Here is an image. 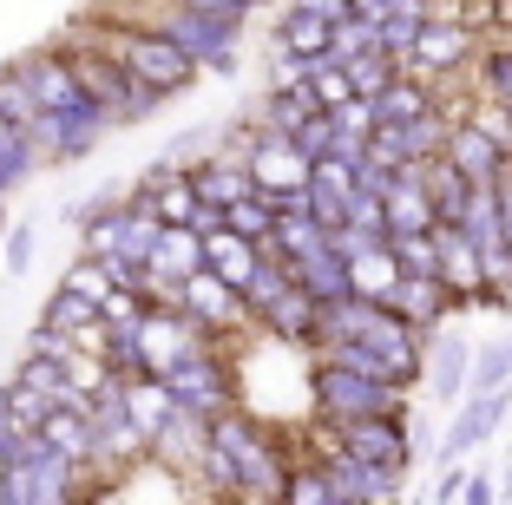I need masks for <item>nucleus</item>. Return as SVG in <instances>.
Segmentation results:
<instances>
[{
    "label": "nucleus",
    "mask_w": 512,
    "mask_h": 505,
    "mask_svg": "<svg viewBox=\"0 0 512 505\" xmlns=\"http://www.w3.org/2000/svg\"><path fill=\"white\" fill-rule=\"evenodd\" d=\"M7 66L27 79L33 105H40V125L27 132L33 151H40V164H86L92 151L112 138V119L86 99V86L73 79L60 46H33V53H20V60H7Z\"/></svg>",
    "instance_id": "f257e3e1"
},
{
    "label": "nucleus",
    "mask_w": 512,
    "mask_h": 505,
    "mask_svg": "<svg viewBox=\"0 0 512 505\" xmlns=\"http://www.w3.org/2000/svg\"><path fill=\"white\" fill-rule=\"evenodd\" d=\"M73 33L79 40H92L106 60H119L125 73L138 79V86H151L158 99H178V92H191L197 79H204V66L184 53L171 33H158V27H145V20H112V14H86V20H73Z\"/></svg>",
    "instance_id": "f03ea898"
},
{
    "label": "nucleus",
    "mask_w": 512,
    "mask_h": 505,
    "mask_svg": "<svg viewBox=\"0 0 512 505\" xmlns=\"http://www.w3.org/2000/svg\"><path fill=\"white\" fill-rule=\"evenodd\" d=\"M53 46L66 53V66H73V79L86 86V99L112 119V132H119V125H145V119H158V105H165V99H158L151 86H138V79L125 73L119 60H106V53H99L92 40H79V33L66 27Z\"/></svg>",
    "instance_id": "7ed1b4c3"
},
{
    "label": "nucleus",
    "mask_w": 512,
    "mask_h": 505,
    "mask_svg": "<svg viewBox=\"0 0 512 505\" xmlns=\"http://www.w3.org/2000/svg\"><path fill=\"white\" fill-rule=\"evenodd\" d=\"M362 414H407V387L375 381V374H355V368H335L329 355L309 361V420H362Z\"/></svg>",
    "instance_id": "20e7f679"
},
{
    "label": "nucleus",
    "mask_w": 512,
    "mask_h": 505,
    "mask_svg": "<svg viewBox=\"0 0 512 505\" xmlns=\"http://www.w3.org/2000/svg\"><path fill=\"white\" fill-rule=\"evenodd\" d=\"M473 53H480V33H473L467 20H421L414 46L401 53V73L440 86V79H460V73H467Z\"/></svg>",
    "instance_id": "39448f33"
},
{
    "label": "nucleus",
    "mask_w": 512,
    "mask_h": 505,
    "mask_svg": "<svg viewBox=\"0 0 512 505\" xmlns=\"http://www.w3.org/2000/svg\"><path fill=\"white\" fill-rule=\"evenodd\" d=\"M506 420H512V387L506 381L480 387V394H460V401H453L447 433H440V446H434V460H467V453H480Z\"/></svg>",
    "instance_id": "423d86ee"
},
{
    "label": "nucleus",
    "mask_w": 512,
    "mask_h": 505,
    "mask_svg": "<svg viewBox=\"0 0 512 505\" xmlns=\"http://www.w3.org/2000/svg\"><path fill=\"white\" fill-rule=\"evenodd\" d=\"M211 446V414H191V407H171L158 427H151V440H145V460H151V473H171L184 492H191V466H197V453Z\"/></svg>",
    "instance_id": "0eeeda50"
},
{
    "label": "nucleus",
    "mask_w": 512,
    "mask_h": 505,
    "mask_svg": "<svg viewBox=\"0 0 512 505\" xmlns=\"http://www.w3.org/2000/svg\"><path fill=\"white\" fill-rule=\"evenodd\" d=\"M335 446L355 453V460H375V466H414V414H362V420H342L335 427Z\"/></svg>",
    "instance_id": "6e6552de"
},
{
    "label": "nucleus",
    "mask_w": 512,
    "mask_h": 505,
    "mask_svg": "<svg viewBox=\"0 0 512 505\" xmlns=\"http://www.w3.org/2000/svg\"><path fill=\"white\" fill-rule=\"evenodd\" d=\"M322 473H329V492L335 505H394L407 492V473L401 466H375V460H355V453H322Z\"/></svg>",
    "instance_id": "1a4fd4ad"
},
{
    "label": "nucleus",
    "mask_w": 512,
    "mask_h": 505,
    "mask_svg": "<svg viewBox=\"0 0 512 505\" xmlns=\"http://www.w3.org/2000/svg\"><path fill=\"white\" fill-rule=\"evenodd\" d=\"M178 309L191 315V322H204L211 335H250V309H243V296L224 283V276H211V269H191V276H178Z\"/></svg>",
    "instance_id": "9d476101"
},
{
    "label": "nucleus",
    "mask_w": 512,
    "mask_h": 505,
    "mask_svg": "<svg viewBox=\"0 0 512 505\" xmlns=\"http://www.w3.org/2000/svg\"><path fill=\"white\" fill-rule=\"evenodd\" d=\"M217 335L204 322H191L184 309H145V322H138V348H145V368L165 374L178 355H191V348H211Z\"/></svg>",
    "instance_id": "9b49d317"
},
{
    "label": "nucleus",
    "mask_w": 512,
    "mask_h": 505,
    "mask_svg": "<svg viewBox=\"0 0 512 505\" xmlns=\"http://www.w3.org/2000/svg\"><path fill=\"white\" fill-rule=\"evenodd\" d=\"M256 335L276 342V348H302V355H316V296H309L302 283H289L270 309L256 315Z\"/></svg>",
    "instance_id": "f8f14e48"
},
{
    "label": "nucleus",
    "mask_w": 512,
    "mask_h": 505,
    "mask_svg": "<svg viewBox=\"0 0 512 505\" xmlns=\"http://www.w3.org/2000/svg\"><path fill=\"white\" fill-rule=\"evenodd\" d=\"M467 361H473V342L460 335V328L440 322L434 335H427V361H421V381L434 387V401L453 407L460 394H467Z\"/></svg>",
    "instance_id": "ddd939ff"
},
{
    "label": "nucleus",
    "mask_w": 512,
    "mask_h": 505,
    "mask_svg": "<svg viewBox=\"0 0 512 505\" xmlns=\"http://www.w3.org/2000/svg\"><path fill=\"white\" fill-rule=\"evenodd\" d=\"M381 302H388V309L401 315V322H414L421 335H434V328L453 315V289L440 283V276H394Z\"/></svg>",
    "instance_id": "4468645a"
},
{
    "label": "nucleus",
    "mask_w": 512,
    "mask_h": 505,
    "mask_svg": "<svg viewBox=\"0 0 512 505\" xmlns=\"http://www.w3.org/2000/svg\"><path fill=\"white\" fill-rule=\"evenodd\" d=\"M381 210H388V230H434V197L421 184V158L414 164H394L388 191H381Z\"/></svg>",
    "instance_id": "2eb2a0df"
},
{
    "label": "nucleus",
    "mask_w": 512,
    "mask_h": 505,
    "mask_svg": "<svg viewBox=\"0 0 512 505\" xmlns=\"http://www.w3.org/2000/svg\"><path fill=\"white\" fill-rule=\"evenodd\" d=\"M447 164H453L467 184H493L499 171H506V151H499L473 119H453V125H447Z\"/></svg>",
    "instance_id": "dca6fc26"
},
{
    "label": "nucleus",
    "mask_w": 512,
    "mask_h": 505,
    "mask_svg": "<svg viewBox=\"0 0 512 505\" xmlns=\"http://www.w3.org/2000/svg\"><path fill=\"white\" fill-rule=\"evenodd\" d=\"M309 112H322L316 92H309V79H289V86H270V92H263V99H256L250 112H243V119L263 125V132H296V125L309 119Z\"/></svg>",
    "instance_id": "f3484780"
},
{
    "label": "nucleus",
    "mask_w": 512,
    "mask_h": 505,
    "mask_svg": "<svg viewBox=\"0 0 512 505\" xmlns=\"http://www.w3.org/2000/svg\"><path fill=\"white\" fill-rule=\"evenodd\" d=\"M434 250H440V283L453 289V315H460V296L480 283V256H473V237L460 223H434Z\"/></svg>",
    "instance_id": "a211bd4d"
},
{
    "label": "nucleus",
    "mask_w": 512,
    "mask_h": 505,
    "mask_svg": "<svg viewBox=\"0 0 512 505\" xmlns=\"http://www.w3.org/2000/svg\"><path fill=\"white\" fill-rule=\"evenodd\" d=\"M151 276H191V269H204V237H197L191 223H158V243H151Z\"/></svg>",
    "instance_id": "6ab92c4d"
},
{
    "label": "nucleus",
    "mask_w": 512,
    "mask_h": 505,
    "mask_svg": "<svg viewBox=\"0 0 512 505\" xmlns=\"http://www.w3.org/2000/svg\"><path fill=\"white\" fill-rule=\"evenodd\" d=\"M256 256H263V243H250V237H237V230H211V237H204V269H211V276H224L230 289H243V276H250L256 269Z\"/></svg>",
    "instance_id": "aec40b11"
},
{
    "label": "nucleus",
    "mask_w": 512,
    "mask_h": 505,
    "mask_svg": "<svg viewBox=\"0 0 512 505\" xmlns=\"http://www.w3.org/2000/svg\"><path fill=\"white\" fill-rule=\"evenodd\" d=\"M329 27H335V20L302 14V7H283V14H276V33H270V40L283 46V53H302V60H329Z\"/></svg>",
    "instance_id": "412c9836"
},
{
    "label": "nucleus",
    "mask_w": 512,
    "mask_h": 505,
    "mask_svg": "<svg viewBox=\"0 0 512 505\" xmlns=\"http://www.w3.org/2000/svg\"><path fill=\"white\" fill-rule=\"evenodd\" d=\"M368 105H375V125H407L414 112H427V105H434V86H427V79H414V73H394Z\"/></svg>",
    "instance_id": "4be33fe9"
},
{
    "label": "nucleus",
    "mask_w": 512,
    "mask_h": 505,
    "mask_svg": "<svg viewBox=\"0 0 512 505\" xmlns=\"http://www.w3.org/2000/svg\"><path fill=\"white\" fill-rule=\"evenodd\" d=\"M40 433L60 446L73 466H86V473H92V420H86V407H46Z\"/></svg>",
    "instance_id": "5701e85b"
},
{
    "label": "nucleus",
    "mask_w": 512,
    "mask_h": 505,
    "mask_svg": "<svg viewBox=\"0 0 512 505\" xmlns=\"http://www.w3.org/2000/svg\"><path fill=\"white\" fill-rule=\"evenodd\" d=\"M421 184H427V197H434V217H440V223H460L473 184L447 164V151H440V158H421Z\"/></svg>",
    "instance_id": "b1692460"
},
{
    "label": "nucleus",
    "mask_w": 512,
    "mask_h": 505,
    "mask_svg": "<svg viewBox=\"0 0 512 505\" xmlns=\"http://www.w3.org/2000/svg\"><path fill=\"white\" fill-rule=\"evenodd\" d=\"M289 283H296V276H289V263H283L276 250H263V256H256V269L243 276V289H237V296H243V309H250V322H256L263 309H270V302L283 296Z\"/></svg>",
    "instance_id": "393cba45"
},
{
    "label": "nucleus",
    "mask_w": 512,
    "mask_h": 505,
    "mask_svg": "<svg viewBox=\"0 0 512 505\" xmlns=\"http://www.w3.org/2000/svg\"><path fill=\"white\" fill-rule=\"evenodd\" d=\"M46 164H40V151H33V138L27 132H14V125L0 119V191L14 197L27 178H40Z\"/></svg>",
    "instance_id": "a878e982"
},
{
    "label": "nucleus",
    "mask_w": 512,
    "mask_h": 505,
    "mask_svg": "<svg viewBox=\"0 0 512 505\" xmlns=\"http://www.w3.org/2000/svg\"><path fill=\"white\" fill-rule=\"evenodd\" d=\"M171 407H178V401H171V387L158 381V374H132V381H125V414L138 420V433H145V440H151V427H158Z\"/></svg>",
    "instance_id": "bb28decb"
},
{
    "label": "nucleus",
    "mask_w": 512,
    "mask_h": 505,
    "mask_svg": "<svg viewBox=\"0 0 512 505\" xmlns=\"http://www.w3.org/2000/svg\"><path fill=\"white\" fill-rule=\"evenodd\" d=\"M46 407H53V401H46L40 387H27L20 374H7V381H0V420H7L14 433H33L46 420Z\"/></svg>",
    "instance_id": "cd10ccee"
},
{
    "label": "nucleus",
    "mask_w": 512,
    "mask_h": 505,
    "mask_svg": "<svg viewBox=\"0 0 512 505\" xmlns=\"http://www.w3.org/2000/svg\"><path fill=\"white\" fill-rule=\"evenodd\" d=\"M388 256L401 276H440V250L434 230H388Z\"/></svg>",
    "instance_id": "c85d7f7f"
},
{
    "label": "nucleus",
    "mask_w": 512,
    "mask_h": 505,
    "mask_svg": "<svg viewBox=\"0 0 512 505\" xmlns=\"http://www.w3.org/2000/svg\"><path fill=\"white\" fill-rule=\"evenodd\" d=\"M394 276H401V269H394L388 243H375V250H362V256H348V289H355V296H375L381 302Z\"/></svg>",
    "instance_id": "c756f323"
},
{
    "label": "nucleus",
    "mask_w": 512,
    "mask_h": 505,
    "mask_svg": "<svg viewBox=\"0 0 512 505\" xmlns=\"http://www.w3.org/2000/svg\"><path fill=\"white\" fill-rule=\"evenodd\" d=\"M224 223L237 230V237H250V243H263L276 230V204H270V191H243L237 204H224Z\"/></svg>",
    "instance_id": "7c9ffc66"
},
{
    "label": "nucleus",
    "mask_w": 512,
    "mask_h": 505,
    "mask_svg": "<svg viewBox=\"0 0 512 505\" xmlns=\"http://www.w3.org/2000/svg\"><path fill=\"white\" fill-rule=\"evenodd\" d=\"M499 381H512V328L499 335V342L473 348V361H467V394H480V387H499Z\"/></svg>",
    "instance_id": "2f4dec72"
},
{
    "label": "nucleus",
    "mask_w": 512,
    "mask_h": 505,
    "mask_svg": "<svg viewBox=\"0 0 512 505\" xmlns=\"http://www.w3.org/2000/svg\"><path fill=\"white\" fill-rule=\"evenodd\" d=\"M447 112H440V105H427V112H414V119H407L401 125V132H407V164H414V158H440V151H447Z\"/></svg>",
    "instance_id": "473e14b6"
},
{
    "label": "nucleus",
    "mask_w": 512,
    "mask_h": 505,
    "mask_svg": "<svg viewBox=\"0 0 512 505\" xmlns=\"http://www.w3.org/2000/svg\"><path fill=\"white\" fill-rule=\"evenodd\" d=\"M342 73H348V86L362 92V99H375V92L388 86L394 73H401V60H394V53H381V46H368V53H355V60H342Z\"/></svg>",
    "instance_id": "72a5a7b5"
},
{
    "label": "nucleus",
    "mask_w": 512,
    "mask_h": 505,
    "mask_svg": "<svg viewBox=\"0 0 512 505\" xmlns=\"http://www.w3.org/2000/svg\"><path fill=\"white\" fill-rule=\"evenodd\" d=\"M33 250H40V223L33 217H7V230H0V269H7V276H27L33 269Z\"/></svg>",
    "instance_id": "f704fd0d"
},
{
    "label": "nucleus",
    "mask_w": 512,
    "mask_h": 505,
    "mask_svg": "<svg viewBox=\"0 0 512 505\" xmlns=\"http://www.w3.org/2000/svg\"><path fill=\"white\" fill-rule=\"evenodd\" d=\"M0 119L14 125V132H33V125H40V105H33L27 79H20L14 66H0Z\"/></svg>",
    "instance_id": "c9c22d12"
},
{
    "label": "nucleus",
    "mask_w": 512,
    "mask_h": 505,
    "mask_svg": "<svg viewBox=\"0 0 512 505\" xmlns=\"http://www.w3.org/2000/svg\"><path fill=\"white\" fill-rule=\"evenodd\" d=\"M60 283H66V289H73V296H86V302H106V296H112V276H106V256H86V250H79V256H73V263H66V269H60Z\"/></svg>",
    "instance_id": "e433bc0d"
},
{
    "label": "nucleus",
    "mask_w": 512,
    "mask_h": 505,
    "mask_svg": "<svg viewBox=\"0 0 512 505\" xmlns=\"http://www.w3.org/2000/svg\"><path fill=\"white\" fill-rule=\"evenodd\" d=\"M92 315H99V302H86V296H73V289L66 283H53V296L40 302V322H53V328H66V335H73V328H86Z\"/></svg>",
    "instance_id": "4c0bfd02"
},
{
    "label": "nucleus",
    "mask_w": 512,
    "mask_h": 505,
    "mask_svg": "<svg viewBox=\"0 0 512 505\" xmlns=\"http://www.w3.org/2000/svg\"><path fill=\"white\" fill-rule=\"evenodd\" d=\"M145 309H151V302L138 296V289H112V296L99 302V322H106V335H138Z\"/></svg>",
    "instance_id": "58836bf2"
},
{
    "label": "nucleus",
    "mask_w": 512,
    "mask_h": 505,
    "mask_svg": "<svg viewBox=\"0 0 512 505\" xmlns=\"http://www.w3.org/2000/svg\"><path fill=\"white\" fill-rule=\"evenodd\" d=\"M375 46V20H362V14H342L329 27V60L342 66V60H355V53H368Z\"/></svg>",
    "instance_id": "ea45409f"
},
{
    "label": "nucleus",
    "mask_w": 512,
    "mask_h": 505,
    "mask_svg": "<svg viewBox=\"0 0 512 505\" xmlns=\"http://www.w3.org/2000/svg\"><path fill=\"white\" fill-rule=\"evenodd\" d=\"M289 138H296V151H302V158L316 164V158H329V151H335V138H342V125H335V112H309V119H302V125H296Z\"/></svg>",
    "instance_id": "a19ab883"
},
{
    "label": "nucleus",
    "mask_w": 512,
    "mask_h": 505,
    "mask_svg": "<svg viewBox=\"0 0 512 505\" xmlns=\"http://www.w3.org/2000/svg\"><path fill=\"white\" fill-rule=\"evenodd\" d=\"M309 92H316V105H322V112H335V105H348V99H355V86H348V73H342L335 60L309 66Z\"/></svg>",
    "instance_id": "79ce46f5"
},
{
    "label": "nucleus",
    "mask_w": 512,
    "mask_h": 505,
    "mask_svg": "<svg viewBox=\"0 0 512 505\" xmlns=\"http://www.w3.org/2000/svg\"><path fill=\"white\" fill-rule=\"evenodd\" d=\"M66 348H73V335H66V328H53V322H33V328H27V348H20V355H46V361H60Z\"/></svg>",
    "instance_id": "37998d69"
},
{
    "label": "nucleus",
    "mask_w": 512,
    "mask_h": 505,
    "mask_svg": "<svg viewBox=\"0 0 512 505\" xmlns=\"http://www.w3.org/2000/svg\"><path fill=\"white\" fill-rule=\"evenodd\" d=\"M460 499H467V505H493V499H499V479L486 473V466H467V479H460Z\"/></svg>",
    "instance_id": "c03bdc74"
},
{
    "label": "nucleus",
    "mask_w": 512,
    "mask_h": 505,
    "mask_svg": "<svg viewBox=\"0 0 512 505\" xmlns=\"http://www.w3.org/2000/svg\"><path fill=\"white\" fill-rule=\"evenodd\" d=\"M184 7H204V14H217V20H243V27H250V14L263 0H184Z\"/></svg>",
    "instance_id": "a18cd8bd"
},
{
    "label": "nucleus",
    "mask_w": 512,
    "mask_h": 505,
    "mask_svg": "<svg viewBox=\"0 0 512 505\" xmlns=\"http://www.w3.org/2000/svg\"><path fill=\"white\" fill-rule=\"evenodd\" d=\"M460 479H467V466H460V460H440V479H434V492H427V499H434V505H453V499H460Z\"/></svg>",
    "instance_id": "49530a36"
},
{
    "label": "nucleus",
    "mask_w": 512,
    "mask_h": 505,
    "mask_svg": "<svg viewBox=\"0 0 512 505\" xmlns=\"http://www.w3.org/2000/svg\"><path fill=\"white\" fill-rule=\"evenodd\" d=\"M289 7H302V14H322V20H342L348 0H289Z\"/></svg>",
    "instance_id": "de8ad7c7"
},
{
    "label": "nucleus",
    "mask_w": 512,
    "mask_h": 505,
    "mask_svg": "<svg viewBox=\"0 0 512 505\" xmlns=\"http://www.w3.org/2000/svg\"><path fill=\"white\" fill-rule=\"evenodd\" d=\"M493 33H512V0H499V27Z\"/></svg>",
    "instance_id": "09e8293b"
},
{
    "label": "nucleus",
    "mask_w": 512,
    "mask_h": 505,
    "mask_svg": "<svg viewBox=\"0 0 512 505\" xmlns=\"http://www.w3.org/2000/svg\"><path fill=\"white\" fill-rule=\"evenodd\" d=\"M0 230H7V204H0Z\"/></svg>",
    "instance_id": "8fccbe9b"
},
{
    "label": "nucleus",
    "mask_w": 512,
    "mask_h": 505,
    "mask_svg": "<svg viewBox=\"0 0 512 505\" xmlns=\"http://www.w3.org/2000/svg\"><path fill=\"white\" fill-rule=\"evenodd\" d=\"M506 499H512V479H506Z\"/></svg>",
    "instance_id": "3c124183"
},
{
    "label": "nucleus",
    "mask_w": 512,
    "mask_h": 505,
    "mask_svg": "<svg viewBox=\"0 0 512 505\" xmlns=\"http://www.w3.org/2000/svg\"><path fill=\"white\" fill-rule=\"evenodd\" d=\"M506 243H512V230H506Z\"/></svg>",
    "instance_id": "603ef678"
},
{
    "label": "nucleus",
    "mask_w": 512,
    "mask_h": 505,
    "mask_svg": "<svg viewBox=\"0 0 512 505\" xmlns=\"http://www.w3.org/2000/svg\"><path fill=\"white\" fill-rule=\"evenodd\" d=\"M506 40H512V33H506Z\"/></svg>",
    "instance_id": "864d4df0"
}]
</instances>
